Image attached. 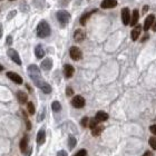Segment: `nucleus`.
<instances>
[{
    "label": "nucleus",
    "instance_id": "f257e3e1",
    "mask_svg": "<svg viewBox=\"0 0 156 156\" xmlns=\"http://www.w3.org/2000/svg\"><path fill=\"white\" fill-rule=\"evenodd\" d=\"M28 74H29V77L31 78V80L34 81V84H35L38 88H40V87L46 83L43 78H41V74H40V70H39L38 66H36V65H30L28 67Z\"/></svg>",
    "mask_w": 156,
    "mask_h": 156
},
{
    "label": "nucleus",
    "instance_id": "f03ea898",
    "mask_svg": "<svg viewBox=\"0 0 156 156\" xmlns=\"http://www.w3.org/2000/svg\"><path fill=\"white\" fill-rule=\"evenodd\" d=\"M36 31H37V36H38L39 38H46V37H48V36L50 35L49 25L43 20V21H40L38 23Z\"/></svg>",
    "mask_w": 156,
    "mask_h": 156
},
{
    "label": "nucleus",
    "instance_id": "7ed1b4c3",
    "mask_svg": "<svg viewBox=\"0 0 156 156\" xmlns=\"http://www.w3.org/2000/svg\"><path fill=\"white\" fill-rule=\"evenodd\" d=\"M57 19H58V21L60 22L61 26H66L70 20V14H69V12H67L65 10H60V11L57 12Z\"/></svg>",
    "mask_w": 156,
    "mask_h": 156
},
{
    "label": "nucleus",
    "instance_id": "20e7f679",
    "mask_svg": "<svg viewBox=\"0 0 156 156\" xmlns=\"http://www.w3.org/2000/svg\"><path fill=\"white\" fill-rule=\"evenodd\" d=\"M69 55H70L71 59H74V60H79V59H81V57H83V52H81V50L79 49L78 47L76 46H72L69 50Z\"/></svg>",
    "mask_w": 156,
    "mask_h": 156
},
{
    "label": "nucleus",
    "instance_id": "39448f33",
    "mask_svg": "<svg viewBox=\"0 0 156 156\" xmlns=\"http://www.w3.org/2000/svg\"><path fill=\"white\" fill-rule=\"evenodd\" d=\"M71 105L75 107V108H83V107L85 106V99H84V97L80 96V95L75 96L72 98V100H71Z\"/></svg>",
    "mask_w": 156,
    "mask_h": 156
},
{
    "label": "nucleus",
    "instance_id": "423d86ee",
    "mask_svg": "<svg viewBox=\"0 0 156 156\" xmlns=\"http://www.w3.org/2000/svg\"><path fill=\"white\" fill-rule=\"evenodd\" d=\"M8 56L10 57V58L12 59V61H14L17 65L20 66V65L22 64L21 59H20V57H19V55H18V52H17L14 49H12V48L8 49Z\"/></svg>",
    "mask_w": 156,
    "mask_h": 156
},
{
    "label": "nucleus",
    "instance_id": "0eeeda50",
    "mask_svg": "<svg viewBox=\"0 0 156 156\" xmlns=\"http://www.w3.org/2000/svg\"><path fill=\"white\" fill-rule=\"evenodd\" d=\"M7 77L10 79V80H12L14 83H16V84H18V85H20V84H22V78L21 76H19L18 74H16V72H14V71H8L7 72Z\"/></svg>",
    "mask_w": 156,
    "mask_h": 156
},
{
    "label": "nucleus",
    "instance_id": "6e6552de",
    "mask_svg": "<svg viewBox=\"0 0 156 156\" xmlns=\"http://www.w3.org/2000/svg\"><path fill=\"white\" fill-rule=\"evenodd\" d=\"M121 20L124 25H128L130 22V14L128 8H123L121 9Z\"/></svg>",
    "mask_w": 156,
    "mask_h": 156
},
{
    "label": "nucleus",
    "instance_id": "1a4fd4ad",
    "mask_svg": "<svg viewBox=\"0 0 156 156\" xmlns=\"http://www.w3.org/2000/svg\"><path fill=\"white\" fill-rule=\"evenodd\" d=\"M154 21H155V17H154V14H149V16H147L146 19H145V22H144V30L147 31V30L153 26Z\"/></svg>",
    "mask_w": 156,
    "mask_h": 156
},
{
    "label": "nucleus",
    "instance_id": "9d476101",
    "mask_svg": "<svg viewBox=\"0 0 156 156\" xmlns=\"http://www.w3.org/2000/svg\"><path fill=\"white\" fill-rule=\"evenodd\" d=\"M46 141V132H45V127L40 128V130L37 134V144L38 145H43Z\"/></svg>",
    "mask_w": 156,
    "mask_h": 156
},
{
    "label": "nucleus",
    "instance_id": "9b49d317",
    "mask_svg": "<svg viewBox=\"0 0 156 156\" xmlns=\"http://www.w3.org/2000/svg\"><path fill=\"white\" fill-rule=\"evenodd\" d=\"M117 6V1L116 0H103L100 7L104 8V9H110Z\"/></svg>",
    "mask_w": 156,
    "mask_h": 156
},
{
    "label": "nucleus",
    "instance_id": "f8f14e48",
    "mask_svg": "<svg viewBox=\"0 0 156 156\" xmlns=\"http://www.w3.org/2000/svg\"><path fill=\"white\" fill-rule=\"evenodd\" d=\"M85 32H84V30H81V29H77L76 31H75V34H74V39H75V41H77V43H80V41H83L84 39H85Z\"/></svg>",
    "mask_w": 156,
    "mask_h": 156
},
{
    "label": "nucleus",
    "instance_id": "ddd939ff",
    "mask_svg": "<svg viewBox=\"0 0 156 156\" xmlns=\"http://www.w3.org/2000/svg\"><path fill=\"white\" fill-rule=\"evenodd\" d=\"M74 72H75V69H74V67L69 64H66L64 66V74L66 78H70L72 77V75H74Z\"/></svg>",
    "mask_w": 156,
    "mask_h": 156
},
{
    "label": "nucleus",
    "instance_id": "4468645a",
    "mask_svg": "<svg viewBox=\"0 0 156 156\" xmlns=\"http://www.w3.org/2000/svg\"><path fill=\"white\" fill-rule=\"evenodd\" d=\"M108 114L105 113V112H103V110H100L98 113L96 114V116H95V119L98 121V123H103V121H106L108 119Z\"/></svg>",
    "mask_w": 156,
    "mask_h": 156
},
{
    "label": "nucleus",
    "instance_id": "2eb2a0df",
    "mask_svg": "<svg viewBox=\"0 0 156 156\" xmlns=\"http://www.w3.org/2000/svg\"><path fill=\"white\" fill-rule=\"evenodd\" d=\"M141 31H142V26H141V25H137V26L132 30V39H133L134 41H136L137 38L139 37Z\"/></svg>",
    "mask_w": 156,
    "mask_h": 156
},
{
    "label": "nucleus",
    "instance_id": "dca6fc26",
    "mask_svg": "<svg viewBox=\"0 0 156 156\" xmlns=\"http://www.w3.org/2000/svg\"><path fill=\"white\" fill-rule=\"evenodd\" d=\"M51 67H52V60H51V58H46L43 63H41V68H43V70L46 71L50 70Z\"/></svg>",
    "mask_w": 156,
    "mask_h": 156
},
{
    "label": "nucleus",
    "instance_id": "f3484780",
    "mask_svg": "<svg viewBox=\"0 0 156 156\" xmlns=\"http://www.w3.org/2000/svg\"><path fill=\"white\" fill-rule=\"evenodd\" d=\"M17 98L19 100V103H21V104H26L27 103V100H28V96H27V94L25 92H21V90H19V92H17Z\"/></svg>",
    "mask_w": 156,
    "mask_h": 156
},
{
    "label": "nucleus",
    "instance_id": "a211bd4d",
    "mask_svg": "<svg viewBox=\"0 0 156 156\" xmlns=\"http://www.w3.org/2000/svg\"><path fill=\"white\" fill-rule=\"evenodd\" d=\"M97 11V9H94V10H92V11H89V12H86V14H84L81 17H80V25H83V26H85L86 25V21H87V19L92 16L94 12H96Z\"/></svg>",
    "mask_w": 156,
    "mask_h": 156
},
{
    "label": "nucleus",
    "instance_id": "6ab92c4d",
    "mask_svg": "<svg viewBox=\"0 0 156 156\" xmlns=\"http://www.w3.org/2000/svg\"><path fill=\"white\" fill-rule=\"evenodd\" d=\"M35 55L36 57L38 58V59H41L43 56H45V50L43 49V47L40 46V45H38V46H36L35 48Z\"/></svg>",
    "mask_w": 156,
    "mask_h": 156
},
{
    "label": "nucleus",
    "instance_id": "aec40b11",
    "mask_svg": "<svg viewBox=\"0 0 156 156\" xmlns=\"http://www.w3.org/2000/svg\"><path fill=\"white\" fill-rule=\"evenodd\" d=\"M138 17H139V14H138V10L137 9H134L133 10V16H132V19H130V26H136V23L138 21Z\"/></svg>",
    "mask_w": 156,
    "mask_h": 156
},
{
    "label": "nucleus",
    "instance_id": "412c9836",
    "mask_svg": "<svg viewBox=\"0 0 156 156\" xmlns=\"http://www.w3.org/2000/svg\"><path fill=\"white\" fill-rule=\"evenodd\" d=\"M20 150H21L22 153H25L26 150H27V146H28V138L25 136V137H22V139L20 141Z\"/></svg>",
    "mask_w": 156,
    "mask_h": 156
},
{
    "label": "nucleus",
    "instance_id": "4be33fe9",
    "mask_svg": "<svg viewBox=\"0 0 156 156\" xmlns=\"http://www.w3.org/2000/svg\"><path fill=\"white\" fill-rule=\"evenodd\" d=\"M104 126L103 125H97L96 127H94L92 129V134L94 135V136H99L100 134H101V132L104 130Z\"/></svg>",
    "mask_w": 156,
    "mask_h": 156
},
{
    "label": "nucleus",
    "instance_id": "5701e85b",
    "mask_svg": "<svg viewBox=\"0 0 156 156\" xmlns=\"http://www.w3.org/2000/svg\"><path fill=\"white\" fill-rule=\"evenodd\" d=\"M76 144H77L76 138L74 136H69V138H68V147H69V149H74Z\"/></svg>",
    "mask_w": 156,
    "mask_h": 156
},
{
    "label": "nucleus",
    "instance_id": "b1692460",
    "mask_svg": "<svg viewBox=\"0 0 156 156\" xmlns=\"http://www.w3.org/2000/svg\"><path fill=\"white\" fill-rule=\"evenodd\" d=\"M40 89H41L45 94H50V92H51V86H50L48 83H45V84L40 87Z\"/></svg>",
    "mask_w": 156,
    "mask_h": 156
},
{
    "label": "nucleus",
    "instance_id": "393cba45",
    "mask_svg": "<svg viewBox=\"0 0 156 156\" xmlns=\"http://www.w3.org/2000/svg\"><path fill=\"white\" fill-rule=\"evenodd\" d=\"M51 108H52V110L54 112H60V109H61V105H60V103L59 101H54L52 104H51Z\"/></svg>",
    "mask_w": 156,
    "mask_h": 156
},
{
    "label": "nucleus",
    "instance_id": "a878e982",
    "mask_svg": "<svg viewBox=\"0 0 156 156\" xmlns=\"http://www.w3.org/2000/svg\"><path fill=\"white\" fill-rule=\"evenodd\" d=\"M45 115H46V108H45V107H43V108L40 109V113H39V115H38V117H37V121H43Z\"/></svg>",
    "mask_w": 156,
    "mask_h": 156
},
{
    "label": "nucleus",
    "instance_id": "bb28decb",
    "mask_svg": "<svg viewBox=\"0 0 156 156\" xmlns=\"http://www.w3.org/2000/svg\"><path fill=\"white\" fill-rule=\"evenodd\" d=\"M27 109H28V112L30 115H34V114H35V106H34V104H32L31 101L27 103Z\"/></svg>",
    "mask_w": 156,
    "mask_h": 156
},
{
    "label": "nucleus",
    "instance_id": "cd10ccee",
    "mask_svg": "<svg viewBox=\"0 0 156 156\" xmlns=\"http://www.w3.org/2000/svg\"><path fill=\"white\" fill-rule=\"evenodd\" d=\"M22 114H23V117H25V124H26V127L28 130L31 129V124H30V121L28 119V117L26 116V113H25V110H22Z\"/></svg>",
    "mask_w": 156,
    "mask_h": 156
},
{
    "label": "nucleus",
    "instance_id": "c85d7f7f",
    "mask_svg": "<svg viewBox=\"0 0 156 156\" xmlns=\"http://www.w3.org/2000/svg\"><path fill=\"white\" fill-rule=\"evenodd\" d=\"M97 125H98V121H96L95 118H90V119H89V123H88V126H89V128H90V129H92V128H94V127H96Z\"/></svg>",
    "mask_w": 156,
    "mask_h": 156
},
{
    "label": "nucleus",
    "instance_id": "c756f323",
    "mask_svg": "<svg viewBox=\"0 0 156 156\" xmlns=\"http://www.w3.org/2000/svg\"><path fill=\"white\" fill-rule=\"evenodd\" d=\"M149 145L153 149H156V137H150L149 138Z\"/></svg>",
    "mask_w": 156,
    "mask_h": 156
},
{
    "label": "nucleus",
    "instance_id": "7c9ffc66",
    "mask_svg": "<svg viewBox=\"0 0 156 156\" xmlns=\"http://www.w3.org/2000/svg\"><path fill=\"white\" fill-rule=\"evenodd\" d=\"M88 123H89V118H88V117H84V118L81 119V126H83V127H87V126H88Z\"/></svg>",
    "mask_w": 156,
    "mask_h": 156
},
{
    "label": "nucleus",
    "instance_id": "2f4dec72",
    "mask_svg": "<svg viewBox=\"0 0 156 156\" xmlns=\"http://www.w3.org/2000/svg\"><path fill=\"white\" fill-rule=\"evenodd\" d=\"M75 156H87V152H86V149H80L75 154Z\"/></svg>",
    "mask_w": 156,
    "mask_h": 156
},
{
    "label": "nucleus",
    "instance_id": "473e14b6",
    "mask_svg": "<svg viewBox=\"0 0 156 156\" xmlns=\"http://www.w3.org/2000/svg\"><path fill=\"white\" fill-rule=\"evenodd\" d=\"M66 95H67V96H71V95H74V90H72V88L67 87V88H66Z\"/></svg>",
    "mask_w": 156,
    "mask_h": 156
},
{
    "label": "nucleus",
    "instance_id": "72a5a7b5",
    "mask_svg": "<svg viewBox=\"0 0 156 156\" xmlns=\"http://www.w3.org/2000/svg\"><path fill=\"white\" fill-rule=\"evenodd\" d=\"M16 12H17L16 10H12V11H11L10 14H8V16H7V19H8V20H10V19H12V18H14V16H16Z\"/></svg>",
    "mask_w": 156,
    "mask_h": 156
},
{
    "label": "nucleus",
    "instance_id": "f704fd0d",
    "mask_svg": "<svg viewBox=\"0 0 156 156\" xmlns=\"http://www.w3.org/2000/svg\"><path fill=\"white\" fill-rule=\"evenodd\" d=\"M69 1H70V0H58V2H59L60 6H67Z\"/></svg>",
    "mask_w": 156,
    "mask_h": 156
},
{
    "label": "nucleus",
    "instance_id": "c9c22d12",
    "mask_svg": "<svg viewBox=\"0 0 156 156\" xmlns=\"http://www.w3.org/2000/svg\"><path fill=\"white\" fill-rule=\"evenodd\" d=\"M56 156H67V152L66 150H59Z\"/></svg>",
    "mask_w": 156,
    "mask_h": 156
},
{
    "label": "nucleus",
    "instance_id": "e433bc0d",
    "mask_svg": "<svg viewBox=\"0 0 156 156\" xmlns=\"http://www.w3.org/2000/svg\"><path fill=\"white\" fill-rule=\"evenodd\" d=\"M149 130H150V132L156 136V125H152V126L149 127Z\"/></svg>",
    "mask_w": 156,
    "mask_h": 156
},
{
    "label": "nucleus",
    "instance_id": "4c0bfd02",
    "mask_svg": "<svg viewBox=\"0 0 156 156\" xmlns=\"http://www.w3.org/2000/svg\"><path fill=\"white\" fill-rule=\"evenodd\" d=\"M7 43L8 45H11L12 43V37L11 36H8L7 37Z\"/></svg>",
    "mask_w": 156,
    "mask_h": 156
},
{
    "label": "nucleus",
    "instance_id": "58836bf2",
    "mask_svg": "<svg viewBox=\"0 0 156 156\" xmlns=\"http://www.w3.org/2000/svg\"><path fill=\"white\" fill-rule=\"evenodd\" d=\"M143 156H153V154H152L150 152H148V150H147V152H145V153H144V155H143Z\"/></svg>",
    "mask_w": 156,
    "mask_h": 156
},
{
    "label": "nucleus",
    "instance_id": "ea45409f",
    "mask_svg": "<svg viewBox=\"0 0 156 156\" xmlns=\"http://www.w3.org/2000/svg\"><path fill=\"white\" fill-rule=\"evenodd\" d=\"M147 10H148V6H144V7H143V12H144V14H145Z\"/></svg>",
    "mask_w": 156,
    "mask_h": 156
},
{
    "label": "nucleus",
    "instance_id": "a19ab883",
    "mask_svg": "<svg viewBox=\"0 0 156 156\" xmlns=\"http://www.w3.org/2000/svg\"><path fill=\"white\" fill-rule=\"evenodd\" d=\"M31 152H32V148L30 147V148H29V150H28V153L26 154V156H30V155H31Z\"/></svg>",
    "mask_w": 156,
    "mask_h": 156
},
{
    "label": "nucleus",
    "instance_id": "79ce46f5",
    "mask_svg": "<svg viewBox=\"0 0 156 156\" xmlns=\"http://www.w3.org/2000/svg\"><path fill=\"white\" fill-rule=\"evenodd\" d=\"M152 27H153V30L156 31V20L154 21V23H153V26H152Z\"/></svg>",
    "mask_w": 156,
    "mask_h": 156
},
{
    "label": "nucleus",
    "instance_id": "37998d69",
    "mask_svg": "<svg viewBox=\"0 0 156 156\" xmlns=\"http://www.w3.org/2000/svg\"><path fill=\"white\" fill-rule=\"evenodd\" d=\"M2 37V26L0 25V38Z\"/></svg>",
    "mask_w": 156,
    "mask_h": 156
},
{
    "label": "nucleus",
    "instance_id": "c03bdc74",
    "mask_svg": "<svg viewBox=\"0 0 156 156\" xmlns=\"http://www.w3.org/2000/svg\"><path fill=\"white\" fill-rule=\"evenodd\" d=\"M2 69H3V67H2V66H1V65H0V71L2 70Z\"/></svg>",
    "mask_w": 156,
    "mask_h": 156
}]
</instances>
